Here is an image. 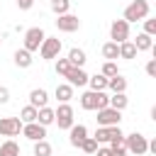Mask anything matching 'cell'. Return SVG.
I'll use <instances>...</instances> for the list:
<instances>
[{
    "label": "cell",
    "mask_w": 156,
    "mask_h": 156,
    "mask_svg": "<svg viewBox=\"0 0 156 156\" xmlns=\"http://www.w3.org/2000/svg\"><path fill=\"white\" fill-rule=\"evenodd\" d=\"M80 107L83 110H90V112H98V110H105V107H110V95L102 90V93H98V90H85L83 95H80Z\"/></svg>",
    "instance_id": "cell-1"
},
{
    "label": "cell",
    "mask_w": 156,
    "mask_h": 156,
    "mask_svg": "<svg viewBox=\"0 0 156 156\" xmlns=\"http://www.w3.org/2000/svg\"><path fill=\"white\" fill-rule=\"evenodd\" d=\"M146 17H149V2L146 0H132L124 7V15H122V20H127L129 24L132 22H144Z\"/></svg>",
    "instance_id": "cell-2"
},
{
    "label": "cell",
    "mask_w": 156,
    "mask_h": 156,
    "mask_svg": "<svg viewBox=\"0 0 156 156\" xmlns=\"http://www.w3.org/2000/svg\"><path fill=\"white\" fill-rule=\"evenodd\" d=\"M93 136H95L98 144H124L127 134H122L119 127H98Z\"/></svg>",
    "instance_id": "cell-3"
},
{
    "label": "cell",
    "mask_w": 156,
    "mask_h": 156,
    "mask_svg": "<svg viewBox=\"0 0 156 156\" xmlns=\"http://www.w3.org/2000/svg\"><path fill=\"white\" fill-rule=\"evenodd\" d=\"M124 144H127V151L134 154V156H144V154H149V139H146L144 134H139V132L127 134V136H124Z\"/></svg>",
    "instance_id": "cell-4"
},
{
    "label": "cell",
    "mask_w": 156,
    "mask_h": 156,
    "mask_svg": "<svg viewBox=\"0 0 156 156\" xmlns=\"http://www.w3.org/2000/svg\"><path fill=\"white\" fill-rule=\"evenodd\" d=\"M110 41H115V44L129 41V22L127 20H112V24H110Z\"/></svg>",
    "instance_id": "cell-5"
},
{
    "label": "cell",
    "mask_w": 156,
    "mask_h": 156,
    "mask_svg": "<svg viewBox=\"0 0 156 156\" xmlns=\"http://www.w3.org/2000/svg\"><path fill=\"white\" fill-rule=\"evenodd\" d=\"M44 39H46V34H44L41 27H29L24 32V49L27 51H39L41 44H44Z\"/></svg>",
    "instance_id": "cell-6"
},
{
    "label": "cell",
    "mask_w": 156,
    "mask_h": 156,
    "mask_svg": "<svg viewBox=\"0 0 156 156\" xmlns=\"http://www.w3.org/2000/svg\"><path fill=\"white\" fill-rule=\"evenodd\" d=\"M61 49H63V44H61L58 37H46L44 44H41V49H39V54H41L44 61H54V58H58Z\"/></svg>",
    "instance_id": "cell-7"
},
{
    "label": "cell",
    "mask_w": 156,
    "mask_h": 156,
    "mask_svg": "<svg viewBox=\"0 0 156 156\" xmlns=\"http://www.w3.org/2000/svg\"><path fill=\"white\" fill-rule=\"evenodd\" d=\"M76 124V119H73V107L68 105V102H61L58 107H56V127L58 129H71Z\"/></svg>",
    "instance_id": "cell-8"
},
{
    "label": "cell",
    "mask_w": 156,
    "mask_h": 156,
    "mask_svg": "<svg viewBox=\"0 0 156 156\" xmlns=\"http://www.w3.org/2000/svg\"><path fill=\"white\" fill-rule=\"evenodd\" d=\"M98 127H119V119H122V112L115 110V107H105V110H98Z\"/></svg>",
    "instance_id": "cell-9"
},
{
    "label": "cell",
    "mask_w": 156,
    "mask_h": 156,
    "mask_svg": "<svg viewBox=\"0 0 156 156\" xmlns=\"http://www.w3.org/2000/svg\"><path fill=\"white\" fill-rule=\"evenodd\" d=\"M24 129V122L20 117H0V136H17Z\"/></svg>",
    "instance_id": "cell-10"
},
{
    "label": "cell",
    "mask_w": 156,
    "mask_h": 156,
    "mask_svg": "<svg viewBox=\"0 0 156 156\" xmlns=\"http://www.w3.org/2000/svg\"><path fill=\"white\" fill-rule=\"evenodd\" d=\"M56 27H58V32H78L80 29V20H78V15H61V17H56Z\"/></svg>",
    "instance_id": "cell-11"
},
{
    "label": "cell",
    "mask_w": 156,
    "mask_h": 156,
    "mask_svg": "<svg viewBox=\"0 0 156 156\" xmlns=\"http://www.w3.org/2000/svg\"><path fill=\"white\" fill-rule=\"evenodd\" d=\"M22 134L34 144V141H41V139H46V127L44 124H39V122H29V124H24V129H22Z\"/></svg>",
    "instance_id": "cell-12"
},
{
    "label": "cell",
    "mask_w": 156,
    "mask_h": 156,
    "mask_svg": "<svg viewBox=\"0 0 156 156\" xmlns=\"http://www.w3.org/2000/svg\"><path fill=\"white\" fill-rule=\"evenodd\" d=\"M88 139V127L85 124H73L71 129H68V141H71V146H76V149H80V144Z\"/></svg>",
    "instance_id": "cell-13"
},
{
    "label": "cell",
    "mask_w": 156,
    "mask_h": 156,
    "mask_svg": "<svg viewBox=\"0 0 156 156\" xmlns=\"http://www.w3.org/2000/svg\"><path fill=\"white\" fill-rule=\"evenodd\" d=\"M88 80H90V76L83 71V68H71L68 71V76H66V83H71L73 88H83V85H88Z\"/></svg>",
    "instance_id": "cell-14"
},
{
    "label": "cell",
    "mask_w": 156,
    "mask_h": 156,
    "mask_svg": "<svg viewBox=\"0 0 156 156\" xmlns=\"http://www.w3.org/2000/svg\"><path fill=\"white\" fill-rule=\"evenodd\" d=\"M29 105L37 107V110L46 107V105H49V93H46L44 88H34V90L29 93Z\"/></svg>",
    "instance_id": "cell-15"
},
{
    "label": "cell",
    "mask_w": 156,
    "mask_h": 156,
    "mask_svg": "<svg viewBox=\"0 0 156 156\" xmlns=\"http://www.w3.org/2000/svg\"><path fill=\"white\" fill-rule=\"evenodd\" d=\"M12 61H15V66H17V68H29L34 58H32V51H27V49L22 46V49H17V51H15Z\"/></svg>",
    "instance_id": "cell-16"
},
{
    "label": "cell",
    "mask_w": 156,
    "mask_h": 156,
    "mask_svg": "<svg viewBox=\"0 0 156 156\" xmlns=\"http://www.w3.org/2000/svg\"><path fill=\"white\" fill-rule=\"evenodd\" d=\"M54 95H56L58 102H71V98H73V85H71V83H58L56 90H54Z\"/></svg>",
    "instance_id": "cell-17"
},
{
    "label": "cell",
    "mask_w": 156,
    "mask_h": 156,
    "mask_svg": "<svg viewBox=\"0 0 156 156\" xmlns=\"http://www.w3.org/2000/svg\"><path fill=\"white\" fill-rule=\"evenodd\" d=\"M66 58H68V61H71L76 68H83V66H85V61H88L85 51H83V49H78V46H73V49L68 51V56H66Z\"/></svg>",
    "instance_id": "cell-18"
},
{
    "label": "cell",
    "mask_w": 156,
    "mask_h": 156,
    "mask_svg": "<svg viewBox=\"0 0 156 156\" xmlns=\"http://www.w3.org/2000/svg\"><path fill=\"white\" fill-rule=\"evenodd\" d=\"M88 85H90V90H98V93H102V90H107V88H110V78H105L102 73H95V76H90Z\"/></svg>",
    "instance_id": "cell-19"
},
{
    "label": "cell",
    "mask_w": 156,
    "mask_h": 156,
    "mask_svg": "<svg viewBox=\"0 0 156 156\" xmlns=\"http://www.w3.org/2000/svg\"><path fill=\"white\" fill-rule=\"evenodd\" d=\"M134 46H136V51H151V46H154V37H149L146 32H139L136 39H134Z\"/></svg>",
    "instance_id": "cell-20"
},
{
    "label": "cell",
    "mask_w": 156,
    "mask_h": 156,
    "mask_svg": "<svg viewBox=\"0 0 156 156\" xmlns=\"http://www.w3.org/2000/svg\"><path fill=\"white\" fill-rule=\"evenodd\" d=\"M39 124H44V127H49V124H56V110H51L49 105L46 107H41L39 110V119H37Z\"/></svg>",
    "instance_id": "cell-21"
},
{
    "label": "cell",
    "mask_w": 156,
    "mask_h": 156,
    "mask_svg": "<svg viewBox=\"0 0 156 156\" xmlns=\"http://www.w3.org/2000/svg\"><path fill=\"white\" fill-rule=\"evenodd\" d=\"M102 56H105L107 61H117V58H119V44L105 41V44H102Z\"/></svg>",
    "instance_id": "cell-22"
},
{
    "label": "cell",
    "mask_w": 156,
    "mask_h": 156,
    "mask_svg": "<svg viewBox=\"0 0 156 156\" xmlns=\"http://www.w3.org/2000/svg\"><path fill=\"white\" fill-rule=\"evenodd\" d=\"M136 46H134V41L129 39V41H124V44H119V58H127V61H132V58H136Z\"/></svg>",
    "instance_id": "cell-23"
},
{
    "label": "cell",
    "mask_w": 156,
    "mask_h": 156,
    "mask_svg": "<svg viewBox=\"0 0 156 156\" xmlns=\"http://www.w3.org/2000/svg\"><path fill=\"white\" fill-rule=\"evenodd\" d=\"M127 105H129V98L124 95V93H112L110 95V107H115V110H127Z\"/></svg>",
    "instance_id": "cell-24"
},
{
    "label": "cell",
    "mask_w": 156,
    "mask_h": 156,
    "mask_svg": "<svg viewBox=\"0 0 156 156\" xmlns=\"http://www.w3.org/2000/svg\"><path fill=\"white\" fill-rule=\"evenodd\" d=\"M0 156H20V144L15 139H7L0 144Z\"/></svg>",
    "instance_id": "cell-25"
},
{
    "label": "cell",
    "mask_w": 156,
    "mask_h": 156,
    "mask_svg": "<svg viewBox=\"0 0 156 156\" xmlns=\"http://www.w3.org/2000/svg\"><path fill=\"white\" fill-rule=\"evenodd\" d=\"M20 119H22L24 124L37 122V119H39V110H37V107H32V105H27V107H22V110H20Z\"/></svg>",
    "instance_id": "cell-26"
},
{
    "label": "cell",
    "mask_w": 156,
    "mask_h": 156,
    "mask_svg": "<svg viewBox=\"0 0 156 156\" xmlns=\"http://www.w3.org/2000/svg\"><path fill=\"white\" fill-rule=\"evenodd\" d=\"M51 154H54V146H51L46 139L34 141V156H51Z\"/></svg>",
    "instance_id": "cell-27"
},
{
    "label": "cell",
    "mask_w": 156,
    "mask_h": 156,
    "mask_svg": "<svg viewBox=\"0 0 156 156\" xmlns=\"http://www.w3.org/2000/svg\"><path fill=\"white\" fill-rule=\"evenodd\" d=\"M110 90L112 93H124L127 90V78L119 73V76H115V78H110Z\"/></svg>",
    "instance_id": "cell-28"
},
{
    "label": "cell",
    "mask_w": 156,
    "mask_h": 156,
    "mask_svg": "<svg viewBox=\"0 0 156 156\" xmlns=\"http://www.w3.org/2000/svg\"><path fill=\"white\" fill-rule=\"evenodd\" d=\"M51 10L56 12V17L68 15V10H71V0H51Z\"/></svg>",
    "instance_id": "cell-29"
},
{
    "label": "cell",
    "mask_w": 156,
    "mask_h": 156,
    "mask_svg": "<svg viewBox=\"0 0 156 156\" xmlns=\"http://www.w3.org/2000/svg\"><path fill=\"white\" fill-rule=\"evenodd\" d=\"M105 78H115V76H119V68H117V61H105L102 63V71H100Z\"/></svg>",
    "instance_id": "cell-30"
},
{
    "label": "cell",
    "mask_w": 156,
    "mask_h": 156,
    "mask_svg": "<svg viewBox=\"0 0 156 156\" xmlns=\"http://www.w3.org/2000/svg\"><path fill=\"white\" fill-rule=\"evenodd\" d=\"M71 68H73V63H71L68 58H61V56L56 58V73H58V76H63V78H66Z\"/></svg>",
    "instance_id": "cell-31"
},
{
    "label": "cell",
    "mask_w": 156,
    "mask_h": 156,
    "mask_svg": "<svg viewBox=\"0 0 156 156\" xmlns=\"http://www.w3.org/2000/svg\"><path fill=\"white\" fill-rule=\"evenodd\" d=\"M98 149H100V146H98L95 136H88V139L80 144V151H85V154H90V156H95V154H98Z\"/></svg>",
    "instance_id": "cell-32"
},
{
    "label": "cell",
    "mask_w": 156,
    "mask_h": 156,
    "mask_svg": "<svg viewBox=\"0 0 156 156\" xmlns=\"http://www.w3.org/2000/svg\"><path fill=\"white\" fill-rule=\"evenodd\" d=\"M141 32H146L149 37H156V17L144 20V29H141Z\"/></svg>",
    "instance_id": "cell-33"
},
{
    "label": "cell",
    "mask_w": 156,
    "mask_h": 156,
    "mask_svg": "<svg viewBox=\"0 0 156 156\" xmlns=\"http://www.w3.org/2000/svg\"><path fill=\"white\" fill-rule=\"evenodd\" d=\"M110 149H112V156H127L129 154L127 144H110Z\"/></svg>",
    "instance_id": "cell-34"
},
{
    "label": "cell",
    "mask_w": 156,
    "mask_h": 156,
    "mask_svg": "<svg viewBox=\"0 0 156 156\" xmlns=\"http://www.w3.org/2000/svg\"><path fill=\"white\" fill-rule=\"evenodd\" d=\"M144 71H146V76L156 78V61H154V58H149V61H146V66H144Z\"/></svg>",
    "instance_id": "cell-35"
},
{
    "label": "cell",
    "mask_w": 156,
    "mask_h": 156,
    "mask_svg": "<svg viewBox=\"0 0 156 156\" xmlns=\"http://www.w3.org/2000/svg\"><path fill=\"white\" fill-rule=\"evenodd\" d=\"M17 7H20L22 12H27V10L34 7V0H17Z\"/></svg>",
    "instance_id": "cell-36"
},
{
    "label": "cell",
    "mask_w": 156,
    "mask_h": 156,
    "mask_svg": "<svg viewBox=\"0 0 156 156\" xmlns=\"http://www.w3.org/2000/svg\"><path fill=\"white\" fill-rule=\"evenodd\" d=\"M5 102H10V90L5 85H0V105H5Z\"/></svg>",
    "instance_id": "cell-37"
},
{
    "label": "cell",
    "mask_w": 156,
    "mask_h": 156,
    "mask_svg": "<svg viewBox=\"0 0 156 156\" xmlns=\"http://www.w3.org/2000/svg\"><path fill=\"white\" fill-rule=\"evenodd\" d=\"M95 156H112V149H110V146H100Z\"/></svg>",
    "instance_id": "cell-38"
},
{
    "label": "cell",
    "mask_w": 156,
    "mask_h": 156,
    "mask_svg": "<svg viewBox=\"0 0 156 156\" xmlns=\"http://www.w3.org/2000/svg\"><path fill=\"white\" fill-rule=\"evenodd\" d=\"M149 154H154V156H156V136L149 141Z\"/></svg>",
    "instance_id": "cell-39"
},
{
    "label": "cell",
    "mask_w": 156,
    "mask_h": 156,
    "mask_svg": "<svg viewBox=\"0 0 156 156\" xmlns=\"http://www.w3.org/2000/svg\"><path fill=\"white\" fill-rule=\"evenodd\" d=\"M149 115H151V119H154V122H156V105H154V107H151V112H149Z\"/></svg>",
    "instance_id": "cell-40"
},
{
    "label": "cell",
    "mask_w": 156,
    "mask_h": 156,
    "mask_svg": "<svg viewBox=\"0 0 156 156\" xmlns=\"http://www.w3.org/2000/svg\"><path fill=\"white\" fill-rule=\"evenodd\" d=\"M151 58L156 61V41H154V46H151Z\"/></svg>",
    "instance_id": "cell-41"
},
{
    "label": "cell",
    "mask_w": 156,
    "mask_h": 156,
    "mask_svg": "<svg viewBox=\"0 0 156 156\" xmlns=\"http://www.w3.org/2000/svg\"><path fill=\"white\" fill-rule=\"evenodd\" d=\"M0 44H2V37H0Z\"/></svg>",
    "instance_id": "cell-42"
}]
</instances>
